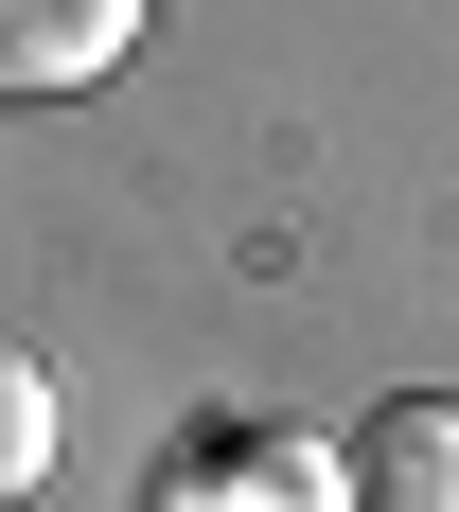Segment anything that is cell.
Returning <instances> with one entry per match:
<instances>
[{"label":"cell","mask_w":459,"mask_h":512,"mask_svg":"<svg viewBox=\"0 0 459 512\" xmlns=\"http://www.w3.org/2000/svg\"><path fill=\"white\" fill-rule=\"evenodd\" d=\"M159 512H354V460H318L301 424H212L159 477Z\"/></svg>","instance_id":"cell-1"},{"label":"cell","mask_w":459,"mask_h":512,"mask_svg":"<svg viewBox=\"0 0 459 512\" xmlns=\"http://www.w3.org/2000/svg\"><path fill=\"white\" fill-rule=\"evenodd\" d=\"M124 36H142V0H0V106H71L124 71Z\"/></svg>","instance_id":"cell-2"},{"label":"cell","mask_w":459,"mask_h":512,"mask_svg":"<svg viewBox=\"0 0 459 512\" xmlns=\"http://www.w3.org/2000/svg\"><path fill=\"white\" fill-rule=\"evenodd\" d=\"M336 460H354V512H459V407L389 389V407H371Z\"/></svg>","instance_id":"cell-3"},{"label":"cell","mask_w":459,"mask_h":512,"mask_svg":"<svg viewBox=\"0 0 459 512\" xmlns=\"http://www.w3.org/2000/svg\"><path fill=\"white\" fill-rule=\"evenodd\" d=\"M36 477H53V371H36V354H0V512L36 495Z\"/></svg>","instance_id":"cell-4"}]
</instances>
